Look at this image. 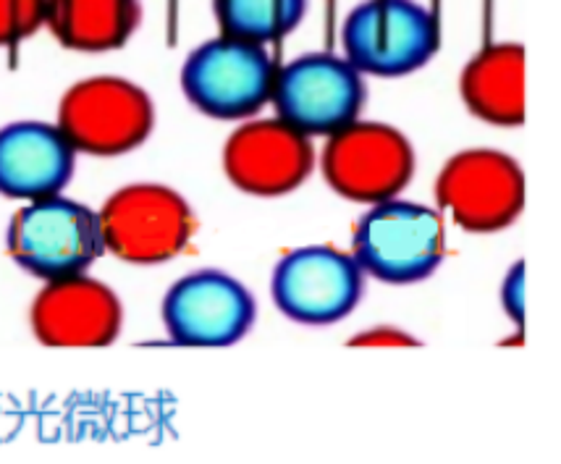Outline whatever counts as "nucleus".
I'll list each match as a JSON object with an SVG mask.
<instances>
[{
	"label": "nucleus",
	"instance_id": "nucleus-17",
	"mask_svg": "<svg viewBox=\"0 0 561 464\" xmlns=\"http://www.w3.org/2000/svg\"><path fill=\"white\" fill-rule=\"evenodd\" d=\"M307 0H213L218 35L268 48L302 24Z\"/></svg>",
	"mask_w": 561,
	"mask_h": 464
},
{
	"label": "nucleus",
	"instance_id": "nucleus-19",
	"mask_svg": "<svg viewBox=\"0 0 561 464\" xmlns=\"http://www.w3.org/2000/svg\"><path fill=\"white\" fill-rule=\"evenodd\" d=\"M525 281H527V265L525 260H517L506 273L504 284H501V309L514 326V339H525Z\"/></svg>",
	"mask_w": 561,
	"mask_h": 464
},
{
	"label": "nucleus",
	"instance_id": "nucleus-11",
	"mask_svg": "<svg viewBox=\"0 0 561 464\" xmlns=\"http://www.w3.org/2000/svg\"><path fill=\"white\" fill-rule=\"evenodd\" d=\"M160 315L173 344L224 349L252 331L257 305L250 288L231 273L203 268L173 281Z\"/></svg>",
	"mask_w": 561,
	"mask_h": 464
},
{
	"label": "nucleus",
	"instance_id": "nucleus-13",
	"mask_svg": "<svg viewBox=\"0 0 561 464\" xmlns=\"http://www.w3.org/2000/svg\"><path fill=\"white\" fill-rule=\"evenodd\" d=\"M32 333L53 349H100L122 336L124 305L90 273L45 281L30 309Z\"/></svg>",
	"mask_w": 561,
	"mask_h": 464
},
{
	"label": "nucleus",
	"instance_id": "nucleus-20",
	"mask_svg": "<svg viewBox=\"0 0 561 464\" xmlns=\"http://www.w3.org/2000/svg\"><path fill=\"white\" fill-rule=\"evenodd\" d=\"M352 347H415L417 341L412 339L410 333L399 331V328H391V326H376V328H367V331L357 333L354 339L350 341Z\"/></svg>",
	"mask_w": 561,
	"mask_h": 464
},
{
	"label": "nucleus",
	"instance_id": "nucleus-14",
	"mask_svg": "<svg viewBox=\"0 0 561 464\" xmlns=\"http://www.w3.org/2000/svg\"><path fill=\"white\" fill-rule=\"evenodd\" d=\"M77 155L56 121L0 126V194L22 203L61 194L73 177Z\"/></svg>",
	"mask_w": 561,
	"mask_h": 464
},
{
	"label": "nucleus",
	"instance_id": "nucleus-2",
	"mask_svg": "<svg viewBox=\"0 0 561 464\" xmlns=\"http://www.w3.org/2000/svg\"><path fill=\"white\" fill-rule=\"evenodd\" d=\"M5 250L22 271L43 281L90 273L105 252L98 211L64 192L32 200L13 213Z\"/></svg>",
	"mask_w": 561,
	"mask_h": 464
},
{
	"label": "nucleus",
	"instance_id": "nucleus-3",
	"mask_svg": "<svg viewBox=\"0 0 561 464\" xmlns=\"http://www.w3.org/2000/svg\"><path fill=\"white\" fill-rule=\"evenodd\" d=\"M342 50L363 77H410L440 50L438 16L417 0H363L346 13Z\"/></svg>",
	"mask_w": 561,
	"mask_h": 464
},
{
	"label": "nucleus",
	"instance_id": "nucleus-16",
	"mask_svg": "<svg viewBox=\"0 0 561 464\" xmlns=\"http://www.w3.org/2000/svg\"><path fill=\"white\" fill-rule=\"evenodd\" d=\"M142 22L139 0H48L45 26L73 53L122 50Z\"/></svg>",
	"mask_w": 561,
	"mask_h": 464
},
{
	"label": "nucleus",
	"instance_id": "nucleus-1",
	"mask_svg": "<svg viewBox=\"0 0 561 464\" xmlns=\"http://www.w3.org/2000/svg\"><path fill=\"white\" fill-rule=\"evenodd\" d=\"M352 254L365 275L383 284H417L444 262V215L436 207L399 197L370 205L354 226Z\"/></svg>",
	"mask_w": 561,
	"mask_h": 464
},
{
	"label": "nucleus",
	"instance_id": "nucleus-18",
	"mask_svg": "<svg viewBox=\"0 0 561 464\" xmlns=\"http://www.w3.org/2000/svg\"><path fill=\"white\" fill-rule=\"evenodd\" d=\"M48 0H0V48H16L45 26Z\"/></svg>",
	"mask_w": 561,
	"mask_h": 464
},
{
	"label": "nucleus",
	"instance_id": "nucleus-12",
	"mask_svg": "<svg viewBox=\"0 0 561 464\" xmlns=\"http://www.w3.org/2000/svg\"><path fill=\"white\" fill-rule=\"evenodd\" d=\"M224 173L252 197L297 192L316 168V147L294 126L273 118H247L224 145Z\"/></svg>",
	"mask_w": 561,
	"mask_h": 464
},
{
	"label": "nucleus",
	"instance_id": "nucleus-10",
	"mask_svg": "<svg viewBox=\"0 0 561 464\" xmlns=\"http://www.w3.org/2000/svg\"><path fill=\"white\" fill-rule=\"evenodd\" d=\"M363 288L365 273L354 254L331 245L289 250L271 273V294L280 315L302 326H333L350 318Z\"/></svg>",
	"mask_w": 561,
	"mask_h": 464
},
{
	"label": "nucleus",
	"instance_id": "nucleus-7",
	"mask_svg": "<svg viewBox=\"0 0 561 464\" xmlns=\"http://www.w3.org/2000/svg\"><path fill=\"white\" fill-rule=\"evenodd\" d=\"M415 147L397 126L357 118L331 137L320 152L325 184L344 200L378 205L399 197L415 177Z\"/></svg>",
	"mask_w": 561,
	"mask_h": 464
},
{
	"label": "nucleus",
	"instance_id": "nucleus-5",
	"mask_svg": "<svg viewBox=\"0 0 561 464\" xmlns=\"http://www.w3.org/2000/svg\"><path fill=\"white\" fill-rule=\"evenodd\" d=\"M56 124L79 155L118 158L150 139L156 103L131 79L100 73L79 79L64 92Z\"/></svg>",
	"mask_w": 561,
	"mask_h": 464
},
{
	"label": "nucleus",
	"instance_id": "nucleus-15",
	"mask_svg": "<svg viewBox=\"0 0 561 464\" xmlns=\"http://www.w3.org/2000/svg\"><path fill=\"white\" fill-rule=\"evenodd\" d=\"M467 111L483 124L517 129L527 118V53L519 43H489L459 77Z\"/></svg>",
	"mask_w": 561,
	"mask_h": 464
},
{
	"label": "nucleus",
	"instance_id": "nucleus-4",
	"mask_svg": "<svg viewBox=\"0 0 561 464\" xmlns=\"http://www.w3.org/2000/svg\"><path fill=\"white\" fill-rule=\"evenodd\" d=\"M276 71L265 45L216 35L184 58L179 84L186 103L203 116L242 124L271 105Z\"/></svg>",
	"mask_w": 561,
	"mask_h": 464
},
{
	"label": "nucleus",
	"instance_id": "nucleus-8",
	"mask_svg": "<svg viewBox=\"0 0 561 464\" xmlns=\"http://www.w3.org/2000/svg\"><path fill=\"white\" fill-rule=\"evenodd\" d=\"M365 77L336 53H305L278 66L271 105L305 137H331L363 118Z\"/></svg>",
	"mask_w": 561,
	"mask_h": 464
},
{
	"label": "nucleus",
	"instance_id": "nucleus-9",
	"mask_svg": "<svg viewBox=\"0 0 561 464\" xmlns=\"http://www.w3.org/2000/svg\"><path fill=\"white\" fill-rule=\"evenodd\" d=\"M436 203L465 231H504L525 211V171L512 155L493 147L454 152L436 179Z\"/></svg>",
	"mask_w": 561,
	"mask_h": 464
},
{
	"label": "nucleus",
	"instance_id": "nucleus-6",
	"mask_svg": "<svg viewBox=\"0 0 561 464\" xmlns=\"http://www.w3.org/2000/svg\"><path fill=\"white\" fill-rule=\"evenodd\" d=\"M105 252L131 265H163L195 237V211L173 186L126 184L98 211Z\"/></svg>",
	"mask_w": 561,
	"mask_h": 464
}]
</instances>
